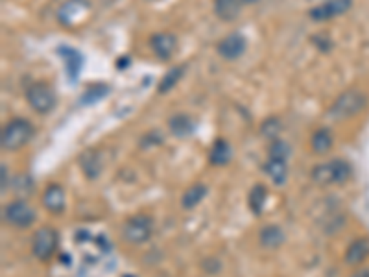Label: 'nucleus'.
Wrapping results in <instances>:
<instances>
[{
  "label": "nucleus",
  "instance_id": "28",
  "mask_svg": "<svg viewBox=\"0 0 369 277\" xmlns=\"http://www.w3.org/2000/svg\"><path fill=\"white\" fill-rule=\"evenodd\" d=\"M0 172H2V192H6V189H8V181H10V178H8V167L6 165H2L0 167Z\"/></svg>",
  "mask_w": 369,
  "mask_h": 277
},
{
  "label": "nucleus",
  "instance_id": "7",
  "mask_svg": "<svg viewBox=\"0 0 369 277\" xmlns=\"http://www.w3.org/2000/svg\"><path fill=\"white\" fill-rule=\"evenodd\" d=\"M4 220L13 228H30L35 222V211L28 201L15 200L4 207Z\"/></svg>",
  "mask_w": 369,
  "mask_h": 277
},
{
  "label": "nucleus",
  "instance_id": "14",
  "mask_svg": "<svg viewBox=\"0 0 369 277\" xmlns=\"http://www.w3.org/2000/svg\"><path fill=\"white\" fill-rule=\"evenodd\" d=\"M284 240H286V235L282 231L279 226H264L261 229V233H259V242H261L262 248H266V250H277V248H281L284 244Z\"/></svg>",
  "mask_w": 369,
  "mask_h": 277
},
{
  "label": "nucleus",
  "instance_id": "20",
  "mask_svg": "<svg viewBox=\"0 0 369 277\" xmlns=\"http://www.w3.org/2000/svg\"><path fill=\"white\" fill-rule=\"evenodd\" d=\"M207 185L194 183L192 187L184 190L183 198H181V205L183 209H194L196 205H200V201L207 196Z\"/></svg>",
  "mask_w": 369,
  "mask_h": 277
},
{
  "label": "nucleus",
  "instance_id": "13",
  "mask_svg": "<svg viewBox=\"0 0 369 277\" xmlns=\"http://www.w3.org/2000/svg\"><path fill=\"white\" fill-rule=\"evenodd\" d=\"M58 54L65 61V72L71 78V82L74 83L78 80V74L82 72L83 56L76 49H72V47H60Z\"/></svg>",
  "mask_w": 369,
  "mask_h": 277
},
{
  "label": "nucleus",
  "instance_id": "10",
  "mask_svg": "<svg viewBox=\"0 0 369 277\" xmlns=\"http://www.w3.org/2000/svg\"><path fill=\"white\" fill-rule=\"evenodd\" d=\"M351 4H353V0H327L323 4L312 8V10L309 11V15L310 19L316 22L329 21L332 17H338L342 15V13H345V11L351 8Z\"/></svg>",
  "mask_w": 369,
  "mask_h": 277
},
{
  "label": "nucleus",
  "instance_id": "6",
  "mask_svg": "<svg viewBox=\"0 0 369 277\" xmlns=\"http://www.w3.org/2000/svg\"><path fill=\"white\" fill-rule=\"evenodd\" d=\"M60 246V235L54 228L44 226L37 229V233L33 235L32 239V253L37 257L39 261H49L50 257H54Z\"/></svg>",
  "mask_w": 369,
  "mask_h": 277
},
{
  "label": "nucleus",
  "instance_id": "1",
  "mask_svg": "<svg viewBox=\"0 0 369 277\" xmlns=\"http://www.w3.org/2000/svg\"><path fill=\"white\" fill-rule=\"evenodd\" d=\"M368 106V96L366 92L359 91V89H349V91L342 92L340 96L334 100V103L329 109V119L332 120H347L362 113Z\"/></svg>",
  "mask_w": 369,
  "mask_h": 277
},
{
  "label": "nucleus",
  "instance_id": "30",
  "mask_svg": "<svg viewBox=\"0 0 369 277\" xmlns=\"http://www.w3.org/2000/svg\"><path fill=\"white\" fill-rule=\"evenodd\" d=\"M244 2H259V0H244Z\"/></svg>",
  "mask_w": 369,
  "mask_h": 277
},
{
  "label": "nucleus",
  "instance_id": "15",
  "mask_svg": "<svg viewBox=\"0 0 369 277\" xmlns=\"http://www.w3.org/2000/svg\"><path fill=\"white\" fill-rule=\"evenodd\" d=\"M369 257V239H357L349 244L345 251V262L347 265H360Z\"/></svg>",
  "mask_w": 369,
  "mask_h": 277
},
{
  "label": "nucleus",
  "instance_id": "9",
  "mask_svg": "<svg viewBox=\"0 0 369 277\" xmlns=\"http://www.w3.org/2000/svg\"><path fill=\"white\" fill-rule=\"evenodd\" d=\"M246 49H248V41L242 33L233 32L225 35L223 39H220L216 44V52L218 56H222L223 60L233 61L239 60L240 56L244 54Z\"/></svg>",
  "mask_w": 369,
  "mask_h": 277
},
{
  "label": "nucleus",
  "instance_id": "17",
  "mask_svg": "<svg viewBox=\"0 0 369 277\" xmlns=\"http://www.w3.org/2000/svg\"><path fill=\"white\" fill-rule=\"evenodd\" d=\"M242 10L240 0H214V13L220 21H233Z\"/></svg>",
  "mask_w": 369,
  "mask_h": 277
},
{
  "label": "nucleus",
  "instance_id": "26",
  "mask_svg": "<svg viewBox=\"0 0 369 277\" xmlns=\"http://www.w3.org/2000/svg\"><path fill=\"white\" fill-rule=\"evenodd\" d=\"M270 158L272 159H284L290 158V146L281 139H273L272 146H270Z\"/></svg>",
  "mask_w": 369,
  "mask_h": 277
},
{
  "label": "nucleus",
  "instance_id": "8",
  "mask_svg": "<svg viewBox=\"0 0 369 277\" xmlns=\"http://www.w3.org/2000/svg\"><path fill=\"white\" fill-rule=\"evenodd\" d=\"M89 11H91V4L87 0H67L65 4L61 6L58 19L63 26H76L83 22Z\"/></svg>",
  "mask_w": 369,
  "mask_h": 277
},
{
  "label": "nucleus",
  "instance_id": "3",
  "mask_svg": "<svg viewBox=\"0 0 369 277\" xmlns=\"http://www.w3.org/2000/svg\"><path fill=\"white\" fill-rule=\"evenodd\" d=\"M351 174H353V169H351V165H349L347 161H343V159H332L329 163L314 167L310 178L318 185H342L351 178Z\"/></svg>",
  "mask_w": 369,
  "mask_h": 277
},
{
  "label": "nucleus",
  "instance_id": "21",
  "mask_svg": "<svg viewBox=\"0 0 369 277\" xmlns=\"http://www.w3.org/2000/svg\"><path fill=\"white\" fill-rule=\"evenodd\" d=\"M184 71H187V65L172 67V69H170V71L166 72L163 78H161V82H159V87H157L159 94H166L169 91H172V89L178 85V82H180L181 78H183Z\"/></svg>",
  "mask_w": 369,
  "mask_h": 277
},
{
  "label": "nucleus",
  "instance_id": "4",
  "mask_svg": "<svg viewBox=\"0 0 369 277\" xmlns=\"http://www.w3.org/2000/svg\"><path fill=\"white\" fill-rule=\"evenodd\" d=\"M153 233V218L150 215H135L126 220L122 237L130 244H144Z\"/></svg>",
  "mask_w": 369,
  "mask_h": 277
},
{
  "label": "nucleus",
  "instance_id": "12",
  "mask_svg": "<svg viewBox=\"0 0 369 277\" xmlns=\"http://www.w3.org/2000/svg\"><path fill=\"white\" fill-rule=\"evenodd\" d=\"M65 189L58 183L49 185L43 192V205L46 211L55 212V215H60L65 209Z\"/></svg>",
  "mask_w": 369,
  "mask_h": 277
},
{
  "label": "nucleus",
  "instance_id": "22",
  "mask_svg": "<svg viewBox=\"0 0 369 277\" xmlns=\"http://www.w3.org/2000/svg\"><path fill=\"white\" fill-rule=\"evenodd\" d=\"M332 142H334L332 131L329 128H321L312 135L310 146H312L316 153H327L332 148Z\"/></svg>",
  "mask_w": 369,
  "mask_h": 277
},
{
  "label": "nucleus",
  "instance_id": "24",
  "mask_svg": "<svg viewBox=\"0 0 369 277\" xmlns=\"http://www.w3.org/2000/svg\"><path fill=\"white\" fill-rule=\"evenodd\" d=\"M268 200V189L264 185H255L250 192V198H248V203H250V209L253 215H262V209H264V203Z\"/></svg>",
  "mask_w": 369,
  "mask_h": 277
},
{
  "label": "nucleus",
  "instance_id": "16",
  "mask_svg": "<svg viewBox=\"0 0 369 277\" xmlns=\"http://www.w3.org/2000/svg\"><path fill=\"white\" fill-rule=\"evenodd\" d=\"M264 172L270 176V180L273 181L275 185H284L286 183L288 178V165L284 159H268L266 163H264Z\"/></svg>",
  "mask_w": 369,
  "mask_h": 277
},
{
  "label": "nucleus",
  "instance_id": "5",
  "mask_svg": "<svg viewBox=\"0 0 369 277\" xmlns=\"http://www.w3.org/2000/svg\"><path fill=\"white\" fill-rule=\"evenodd\" d=\"M26 100L30 108L39 115L50 113L55 108V92L49 83L35 82L26 89Z\"/></svg>",
  "mask_w": 369,
  "mask_h": 277
},
{
  "label": "nucleus",
  "instance_id": "2",
  "mask_svg": "<svg viewBox=\"0 0 369 277\" xmlns=\"http://www.w3.org/2000/svg\"><path fill=\"white\" fill-rule=\"evenodd\" d=\"M33 126L26 119H13L4 126L2 137H0V144L8 152H17L22 146H26L30 139L33 137Z\"/></svg>",
  "mask_w": 369,
  "mask_h": 277
},
{
  "label": "nucleus",
  "instance_id": "19",
  "mask_svg": "<svg viewBox=\"0 0 369 277\" xmlns=\"http://www.w3.org/2000/svg\"><path fill=\"white\" fill-rule=\"evenodd\" d=\"M231 144H229L225 139H218L211 148V153H209V159H211L212 165L216 167H223L231 161Z\"/></svg>",
  "mask_w": 369,
  "mask_h": 277
},
{
  "label": "nucleus",
  "instance_id": "27",
  "mask_svg": "<svg viewBox=\"0 0 369 277\" xmlns=\"http://www.w3.org/2000/svg\"><path fill=\"white\" fill-rule=\"evenodd\" d=\"M262 135L268 137V139H277L279 131H281V122L279 119H268L264 120V124L261 126Z\"/></svg>",
  "mask_w": 369,
  "mask_h": 277
},
{
  "label": "nucleus",
  "instance_id": "23",
  "mask_svg": "<svg viewBox=\"0 0 369 277\" xmlns=\"http://www.w3.org/2000/svg\"><path fill=\"white\" fill-rule=\"evenodd\" d=\"M80 163H82L83 174L87 176L89 180H96L98 176H100L102 163H100V156L96 152H85L80 158Z\"/></svg>",
  "mask_w": 369,
  "mask_h": 277
},
{
  "label": "nucleus",
  "instance_id": "29",
  "mask_svg": "<svg viewBox=\"0 0 369 277\" xmlns=\"http://www.w3.org/2000/svg\"><path fill=\"white\" fill-rule=\"evenodd\" d=\"M353 277H369V268H364V270H359V272H354Z\"/></svg>",
  "mask_w": 369,
  "mask_h": 277
},
{
  "label": "nucleus",
  "instance_id": "25",
  "mask_svg": "<svg viewBox=\"0 0 369 277\" xmlns=\"http://www.w3.org/2000/svg\"><path fill=\"white\" fill-rule=\"evenodd\" d=\"M109 92V87L108 85H103V83H98V85H92V87H89L87 91L83 92V96L80 102L82 103H94L98 102V100H102V98H105V94Z\"/></svg>",
  "mask_w": 369,
  "mask_h": 277
},
{
  "label": "nucleus",
  "instance_id": "18",
  "mask_svg": "<svg viewBox=\"0 0 369 277\" xmlns=\"http://www.w3.org/2000/svg\"><path fill=\"white\" fill-rule=\"evenodd\" d=\"M169 128L172 131V135L175 137H189L194 131V120L190 119L189 115H174L169 120Z\"/></svg>",
  "mask_w": 369,
  "mask_h": 277
},
{
  "label": "nucleus",
  "instance_id": "11",
  "mask_svg": "<svg viewBox=\"0 0 369 277\" xmlns=\"http://www.w3.org/2000/svg\"><path fill=\"white\" fill-rule=\"evenodd\" d=\"M150 47H152L153 54L157 56L159 60H170L178 50V37L174 33L169 32L153 33L150 37Z\"/></svg>",
  "mask_w": 369,
  "mask_h": 277
}]
</instances>
